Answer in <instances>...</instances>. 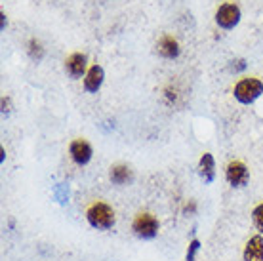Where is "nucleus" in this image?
Returning a JSON list of instances; mask_svg holds the SVG:
<instances>
[{"mask_svg":"<svg viewBox=\"0 0 263 261\" xmlns=\"http://www.w3.org/2000/svg\"><path fill=\"white\" fill-rule=\"evenodd\" d=\"M69 155H71V160L77 166H86V164H90V160H92L93 149L86 139L79 137V139H72L71 145H69Z\"/></svg>","mask_w":263,"mask_h":261,"instance_id":"nucleus-6","label":"nucleus"},{"mask_svg":"<svg viewBox=\"0 0 263 261\" xmlns=\"http://www.w3.org/2000/svg\"><path fill=\"white\" fill-rule=\"evenodd\" d=\"M158 53L162 55L164 59H178L179 53H181V46H179V42L174 36H170V34H164L162 39L158 40Z\"/></svg>","mask_w":263,"mask_h":261,"instance_id":"nucleus-12","label":"nucleus"},{"mask_svg":"<svg viewBox=\"0 0 263 261\" xmlns=\"http://www.w3.org/2000/svg\"><path fill=\"white\" fill-rule=\"evenodd\" d=\"M65 71L71 79H80L86 77L88 72V58L82 52H74L65 59Z\"/></svg>","mask_w":263,"mask_h":261,"instance_id":"nucleus-7","label":"nucleus"},{"mask_svg":"<svg viewBox=\"0 0 263 261\" xmlns=\"http://www.w3.org/2000/svg\"><path fill=\"white\" fill-rule=\"evenodd\" d=\"M263 94V82L256 77H246L240 79L233 88V96L238 103L242 105H252L256 99L261 98Z\"/></svg>","mask_w":263,"mask_h":261,"instance_id":"nucleus-3","label":"nucleus"},{"mask_svg":"<svg viewBox=\"0 0 263 261\" xmlns=\"http://www.w3.org/2000/svg\"><path fill=\"white\" fill-rule=\"evenodd\" d=\"M27 52H29L31 59H34V61H42V58H44V48H42V44H40L36 39L29 40V44H27Z\"/></svg>","mask_w":263,"mask_h":261,"instance_id":"nucleus-13","label":"nucleus"},{"mask_svg":"<svg viewBox=\"0 0 263 261\" xmlns=\"http://www.w3.org/2000/svg\"><path fill=\"white\" fill-rule=\"evenodd\" d=\"M198 176L204 181V185H212L216 179V160L212 157V153H204L200 160H198Z\"/></svg>","mask_w":263,"mask_h":261,"instance_id":"nucleus-10","label":"nucleus"},{"mask_svg":"<svg viewBox=\"0 0 263 261\" xmlns=\"http://www.w3.org/2000/svg\"><path fill=\"white\" fill-rule=\"evenodd\" d=\"M242 259L244 261H263V235L250 236L242 250Z\"/></svg>","mask_w":263,"mask_h":261,"instance_id":"nucleus-9","label":"nucleus"},{"mask_svg":"<svg viewBox=\"0 0 263 261\" xmlns=\"http://www.w3.org/2000/svg\"><path fill=\"white\" fill-rule=\"evenodd\" d=\"M240 21V8L235 2H225L216 10V23L221 29H233Z\"/></svg>","mask_w":263,"mask_h":261,"instance_id":"nucleus-5","label":"nucleus"},{"mask_svg":"<svg viewBox=\"0 0 263 261\" xmlns=\"http://www.w3.org/2000/svg\"><path fill=\"white\" fill-rule=\"evenodd\" d=\"M103 80H105V71H103V67L98 65V63H93L88 72H86L84 77V90L88 94H98L101 84H103Z\"/></svg>","mask_w":263,"mask_h":261,"instance_id":"nucleus-8","label":"nucleus"},{"mask_svg":"<svg viewBox=\"0 0 263 261\" xmlns=\"http://www.w3.org/2000/svg\"><path fill=\"white\" fill-rule=\"evenodd\" d=\"M195 212H197V202H195V200H189V202H185L183 214H195Z\"/></svg>","mask_w":263,"mask_h":261,"instance_id":"nucleus-19","label":"nucleus"},{"mask_svg":"<svg viewBox=\"0 0 263 261\" xmlns=\"http://www.w3.org/2000/svg\"><path fill=\"white\" fill-rule=\"evenodd\" d=\"M252 223L257 229V233L263 235V202H259L256 208L252 210Z\"/></svg>","mask_w":263,"mask_h":261,"instance_id":"nucleus-14","label":"nucleus"},{"mask_svg":"<svg viewBox=\"0 0 263 261\" xmlns=\"http://www.w3.org/2000/svg\"><path fill=\"white\" fill-rule=\"evenodd\" d=\"M109 179H111L112 185H128V183L134 181V170H132L128 164H115L109 170Z\"/></svg>","mask_w":263,"mask_h":261,"instance_id":"nucleus-11","label":"nucleus"},{"mask_svg":"<svg viewBox=\"0 0 263 261\" xmlns=\"http://www.w3.org/2000/svg\"><path fill=\"white\" fill-rule=\"evenodd\" d=\"M225 179L233 189H244L250 183V170L242 160H231L225 166Z\"/></svg>","mask_w":263,"mask_h":261,"instance_id":"nucleus-4","label":"nucleus"},{"mask_svg":"<svg viewBox=\"0 0 263 261\" xmlns=\"http://www.w3.org/2000/svg\"><path fill=\"white\" fill-rule=\"evenodd\" d=\"M244 69H246V61H244V59L231 61V71H244Z\"/></svg>","mask_w":263,"mask_h":261,"instance_id":"nucleus-18","label":"nucleus"},{"mask_svg":"<svg viewBox=\"0 0 263 261\" xmlns=\"http://www.w3.org/2000/svg\"><path fill=\"white\" fill-rule=\"evenodd\" d=\"M84 217L88 225L96 231H111L117 225V214L112 210L111 204L103 202V200H96V202L88 204L84 212Z\"/></svg>","mask_w":263,"mask_h":261,"instance_id":"nucleus-1","label":"nucleus"},{"mask_svg":"<svg viewBox=\"0 0 263 261\" xmlns=\"http://www.w3.org/2000/svg\"><path fill=\"white\" fill-rule=\"evenodd\" d=\"M0 17H2V23H0V29L4 31V27H6V15H4V13H0Z\"/></svg>","mask_w":263,"mask_h":261,"instance_id":"nucleus-21","label":"nucleus"},{"mask_svg":"<svg viewBox=\"0 0 263 261\" xmlns=\"http://www.w3.org/2000/svg\"><path fill=\"white\" fill-rule=\"evenodd\" d=\"M200 250V240L198 238H193L187 246V252H185V261H195L197 259V254Z\"/></svg>","mask_w":263,"mask_h":261,"instance_id":"nucleus-15","label":"nucleus"},{"mask_svg":"<svg viewBox=\"0 0 263 261\" xmlns=\"http://www.w3.org/2000/svg\"><path fill=\"white\" fill-rule=\"evenodd\" d=\"M0 164H4V160H6V151H4V147H0Z\"/></svg>","mask_w":263,"mask_h":261,"instance_id":"nucleus-20","label":"nucleus"},{"mask_svg":"<svg viewBox=\"0 0 263 261\" xmlns=\"http://www.w3.org/2000/svg\"><path fill=\"white\" fill-rule=\"evenodd\" d=\"M55 198L60 204H65L67 198H69V189H67L63 183H60V187H55Z\"/></svg>","mask_w":263,"mask_h":261,"instance_id":"nucleus-16","label":"nucleus"},{"mask_svg":"<svg viewBox=\"0 0 263 261\" xmlns=\"http://www.w3.org/2000/svg\"><path fill=\"white\" fill-rule=\"evenodd\" d=\"M160 231V221L151 212H139L132 219V233L141 238V240H153L158 236Z\"/></svg>","mask_w":263,"mask_h":261,"instance_id":"nucleus-2","label":"nucleus"},{"mask_svg":"<svg viewBox=\"0 0 263 261\" xmlns=\"http://www.w3.org/2000/svg\"><path fill=\"white\" fill-rule=\"evenodd\" d=\"M10 113H12V99H10V96H4L2 98V115L8 117Z\"/></svg>","mask_w":263,"mask_h":261,"instance_id":"nucleus-17","label":"nucleus"}]
</instances>
